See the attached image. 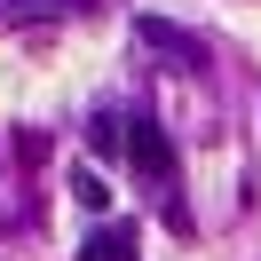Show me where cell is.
Segmentation results:
<instances>
[{"label":"cell","instance_id":"6da1fadb","mask_svg":"<svg viewBox=\"0 0 261 261\" xmlns=\"http://www.w3.org/2000/svg\"><path fill=\"white\" fill-rule=\"evenodd\" d=\"M127 159H135V174L174 182V143H166V127H159V119H127Z\"/></svg>","mask_w":261,"mask_h":261},{"label":"cell","instance_id":"7a4b0ae2","mask_svg":"<svg viewBox=\"0 0 261 261\" xmlns=\"http://www.w3.org/2000/svg\"><path fill=\"white\" fill-rule=\"evenodd\" d=\"M135 32H143L150 48H166V56H174L182 71H198V64H206V48H198V32H182V24H166V16H135Z\"/></svg>","mask_w":261,"mask_h":261},{"label":"cell","instance_id":"3957f363","mask_svg":"<svg viewBox=\"0 0 261 261\" xmlns=\"http://www.w3.org/2000/svg\"><path fill=\"white\" fill-rule=\"evenodd\" d=\"M80 261H135V229H87V245H80Z\"/></svg>","mask_w":261,"mask_h":261},{"label":"cell","instance_id":"277c9868","mask_svg":"<svg viewBox=\"0 0 261 261\" xmlns=\"http://www.w3.org/2000/svg\"><path fill=\"white\" fill-rule=\"evenodd\" d=\"M87 143H95V150H127V119H111V111H103L95 127H87Z\"/></svg>","mask_w":261,"mask_h":261},{"label":"cell","instance_id":"5b68a950","mask_svg":"<svg viewBox=\"0 0 261 261\" xmlns=\"http://www.w3.org/2000/svg\"><path fill=\"white\" fill-rule=\"evenodd\" d=\"M71 190H80V206H87V214H103V206H111V190H103V174H87V166H80V182H71Z\"/></svg>","mask_w":261,"mask_h":261},{"label":"cell","instance_id":"8992f818","mask_svg":"<svg viewBox=\"0 0 261 261\" xmlns=\"http://www.w3.org/2000/svg\"><path fill=\"white\" fill-rule=\"evenodd\" d=\"M16 16H71V8H87V0H8Z\"/></svg>","mask_w":261,"mask_h":261}]
</instances>
